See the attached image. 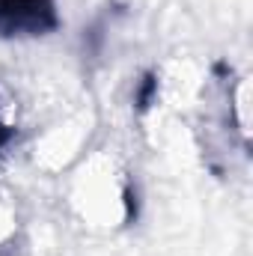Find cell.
Returning a JSON list of instances; mask_svg holds the SVG:
<instances>
[{"instance_id":"cell-1","label":"cell","mask_w":253,"mask_h":256,"mask_svg":"<svg viewBox=\"0 0 253 256\" xmlns=\"http://www.w3.org/2000/svg\"><path fill=\"white\" fill-rule=\"evenodd\" d=\"M66 196L72 212L96 230H116L134 212L131 176L126 164L108 149L84 152L68 167Z\"/></svg>"},{"instance_id":"cell-2","label":"cell","mask_w":253,"mask_h":256,"mask_svg":"<svg viewBox=\"0 0 253 256\" xmlns=\"http://www.w3.org/2000/svg\"><path fill=\"white\" fill-rule=\"evenodd\" d=\"M57 24V0H0V33L39 36Z\"/></svg>"},{"instance_id":"cell-3","label":"cell","mask_w":253,"mask_h":256,"mask_svg":"<svg viewBox=\"0 0 253 256\" xmlns=\"http://www.w3.org/2000/svg\"><path fill=\"white\" fill-rule=\"evenodd\" d=\"M18 236V214L9 200L0 196V250H6Z\"/></svg>"},{"instance_id":"cell-4","label":"cell","mask_w":253,"mask_h":256,"mask_svg":"<svg viewBox=\"0 0 253 256\" xmlns=\"http://www.w3.org/2000/svg\"><path fill=\"white\" fill-rule=\"evenodd\" d=\"M9 134H12V122L6 120V110H3V104H0V152H3V143L9 140Z\"/></svg>"}]
</instances>
